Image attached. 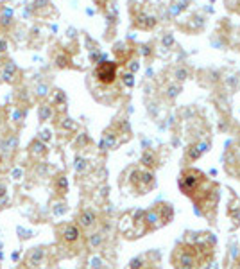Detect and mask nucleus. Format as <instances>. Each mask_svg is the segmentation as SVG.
<instances>
[{
  "label": "nucleus",
  "mask_w": 240,
  "mask_h": 269,
  "mask_svg": "<svg viewBox=\"0 0 240 269\" xmlns=\"http://www.w3.org/2000/svg\"><path fill=\"white\" fill-rule=\"evenodd\" d=\"M52 266V251L48 246H34L25 251L22 259L24 269H50Z\"/></svg>",
  "instance_id": "nucleus-1"
},
{
  "label": "nucleus",
  "mask_w": 240,
  "mask_h": 269,
  "mask_svg": "<svg viewBox=\"0 0 240 269\" xmlns=\"http://www.w3.org/2000/svg\"><path fill=\"white\" fill-rule=\"evenodd\" d=\"M22 70L11 56L0 57V85L18 86L22 85Z\"/></svg>",
  "instance_id": "nucleus-2"
},
{
  "label": "nucleus",
  "mask_w": 240,
  "mask_h": 269,
  "mask_svg": "<svg viewBox=\"0 0 240 269\" xmlns=\"http://www.w3.org/2000/svg\"><path fill=\"white\" fill-rule=\"evenodd\" d=\"M20 147V131L13 129L11 126L2 129L0 133V158L11 160Z\"/></svg>",
  "instance_id": "nucleus-3"
},
{
  "label": "nucleus",
  "mask_w": 240,
  "mask_h": 269,
  "mask_svg": "<svg viewBox=\"0 0 240 269\" xmlns=\"http://www.w3.org/2000/svg\"><path fill=\"white\" fill-rule=\"evenodd\" d=\"M56 239L63 246H76L83 239V230L77 226L76 222H61L56 226Z\"/></svg>",
  "instance_id": "nucleus-4"
},
{
  "label": "nucleus",
  "mask_w": 240,
  "mask_h": 269,
  "mask_svg": "<svg viewBox=\"0 0 240 269\" xmlns=\"http://www.w3.org/2000/svg\"><path fill=\"white\" fill-rule=\"evenodd\" d=\"M206 181L204 174H202L201 170H195V169H185L179 176V187L183 190L187 196L192 198L193 194L197 192L201 189V185Z\"/></svg>",
  "instance_id": "nucleus-5"
},
{
  "label": "nucleus",
  "mask_w": 240,
  "mask_h": 269,
  "mask_svg": "<svg viewBox=\"0 0 240 269\" xmlns=\"http://www.w3.org/2000/svg\"><path fill=\"white\" fill-rule=\"evenodd\" d=\"M176 269H197L199 257L193 246H179L174 253Z\"/></svg>",
  "instance_id": "nucleus-6"
},
{
  "label": "nucleus",
  "mask_w": 240,
  "mask_h": 269,
  "mask_svg": "<svg viewBox=\"0 0 240 269\" xmlns=\"http://www.w3.org/2000/svg\"><path fill=\"white\" fill-rule=\"evenodd\" d=\"M94 76L100 85L104 86L113 85L118 77V65L115 61H106V59H102V61H99L97 66H95Z\"/></svg>",
  "instance_id": "nucleus-7"
},
{
  "label": "nucleus",
  "mask_w": 240,
  "mask_h": 269,
  "mask_svg": "<svg viewBox=\"0 0 240 269\" xmlns=\"http://www.w3.org/2000/svg\"><path fill=\"white\" fill-rule=\"evenodd\" d=\"M131 183L137 187L138 194H145L147 190H151L152 187L156 185L154 172H152V170H149V169H145V170L135 169L131 172Z\"/></svg>",
  "instance_id": "nucleus-8"
},
{
  "label": "nucleus",
  "mask_w": 240,
  "mask_h": 269,
  "mask_svg": "<svg viewBox=\"0 0 240 269\" xmlns=\"http://www.w3.org/2000/svg\"><path fill=\"white\" fill-rule=\"evenodd\" d=\"M27 115H29V106L25 104H18L14 103L11 106L9 111H5V120L9 122V126L13 129H22L25 126V120H27Z\"/></svg>",
  "instance_id": "nucleus-9"
},
{
  "label": "nucleus",
  "mask_w": 240,
  "mask_h": 269,
  "mask_svg": "<svg viewBox=\"0 0 240 269\" xmlns=\"http://www.w3.org/2000/svg\"><path fill=\"white\" fill-rule=\"evenodd\" d=\"M16 24L14 9L7 2H0V34H9Z\"/></svg>",
  "instance_id": "nucleus-10"
},
{
  "label": "nucleus",
  "mask_w": 240,
  "mask_h": 269,
  "mask_svg": "<svg viewBox=\"0 0 240 269\" xmlns=\"http://www.w3.org/2000/svg\"><path fill=\"white\" fill-rule=\"evenodd\" d=\"M76 224L83 231H92L99 224V214L95 212L94 208H83L76 217Z\"/></svg>",
  "instance_id": "nucleus-11"
},
{
  "label": "nucleus",
  "mask_w": 240,
  "mask_h": 269,
  "mask_svg": "<svg viewBox=\"0 0 240 269\" xmlns=\"http://www.w3.org/2000/svg\"><path fill=\"white\" fill-rule=\"evenodd\" d=\"M47 156H48V144H45V142H42L36 137L29 142L27 158L33 161V163H38V161L47 160Z\"/></svg>",
  "instance_id": "nucleus-12"
},
{
  "label": "nucleus",
  "mask_w": 240,
  "mask_h": 269,
  "mask_svg": "<svg viewBox=\"0 0 240 269\" xmlns=\"http://www.w3.org/2000/svg\"><path fill=\"white\" fill-rule=\"evenodd\" d=\"M25 11L31 16H34V18H48V16H52V14L56 13L50 0H33L25 7Z\"/></svg>",
  "instance_id": "nucleus-13"
},
{
  "label": "nucleus",
  "mask_w": 240,
  "mask_h": 269,
  "mask_svg": "<svg viewBox=\"0 0 240 269\" xmlns=\"http://www.w3.org/2000/svg\"><path fill=\"white\" fill-rule=\"evenodd\" d=\"M118 144H120V131L117 129V126H109L102 131V137H100L99 147L102 151H113L117 149Z\"/></svg>",
  "instance_id": "nucleus-14"
},
{
  "label": "nucleus",
  "mask_w": 240,
  "mask_h": 269,
  "mask_svg": "<svg viewBox=\"0 0 240 269\" xmlns=\"http://www.w3.org/2000/svg\"><path fill=\"white\" fill-rule=\"evenodd\" d=\"M158 25V20H156L154 14H149L145 11H138L135 16H133V27L140 29V31H152V29Z\"/></svg>",
  "instance_id": "nucleus-15"
},
{
  "label": "nucleus",
  "mask_w": 240,
  "mask_h": 269,
  "mask_svg": "<svg viewBox=\"0 0 240 269\" xmlns=\"http://www.w3.org/2000/svg\"><path fill=\"white\" fill-rule=\"evenodd\" d=\"M52 94V85L50 81L47 79H40L34 83V86L31 88V95H33L34 101H38V103H43V101H48Z\"/></svg>",
  "instance_id": "nucleus-16"
},
{
  "label": "nucleus",
  "mask_w": 240,
  "mask_h": 269,
  "mask_svg": "<svg viewBox=\"0 0 240 269\" xmlns=\"http://www.w3.org/2000/svg\"><path fill=\"white\" fill-rule=\"evenodd\" d=\"M144 222H145V226L149 228V230H158V228H161L165 222H169V221H167V217H165L158 208H152V210H147V212L144 214Z\"/></svg>",
  "instance_id": "nucleus-17"
},
{
  "label": "nucleus",
  "mask_w": 240,
  "mask_h": 269,
  "mask_svg": "<svg viewBox=\"0 0 240 269\" xmlns=\"http://www.w3.org/2000/svg\"><path fill=\"white\" fill-rule=\"evenodd\" d=\"M52 190L57 198H65L68 190H70V183H68V178L63 172H57L54 178H52Z\"/></svg>",
  "instance_id": "nucleus-18"
},
{
  "label": "nucleus",
  "mask_w": 240,
  "mask_h": 269,
  "mask_svg": "<svg viewBox=\"0 0 240 269\" xmlns=\"http://www.w3.org/2000/svg\"><path fill=\"white\" fill-rule=\"evenodd\" d=\"M56 115H57L56 108H54L48 101H43V103L38 104V120H40V124L50 122V120H54V118H56Z\"/></svg>",
  "instance_id": "nucleus-19"
},
{
  "label": "nucleus",
  "mask_w": 240,
  "mask_h": 269,
  "mask_svg": "<svg viewBox=\"0 0 240 269\" xmlns=\"http://www.w3.org/2000/svg\"><path fill=\"white\" fill-rule=\"evenodd\" d=\"M52 63H54V66L56 68H59V70H66V68H72V57H70V54L66 51H63V49H59L57 52H54L52 54Z\"/></svg>",
  "instance_id": "nucleus-20"
},
{
  "label": "nucleus",
  "mask_w": 240,
  "mask_h": 269,
  "mask_svg": "<svg viewBox=\"0 0 240 269\" xmlns=\"http://www.w3.org/2000/svg\"><path fill=\"white\" fill-rule=\"evenodd\" d=\"M56 126L63 133H77V129H79V124L72 117H66V115H61V117L56 115Z\"/></svg>",
  "instance_id": "nucleus-21"
},
{
  "label": "nucleus",
  "mask_w": 240,
  "mask_h": 269,
  "mask_svg": "<svg viewBox=\"0 0 240 269\" xmlns=\"http://www.w3.org/2000/svg\"><path fill=\"white\" fill-rule=\"evenodd\" d=\"M104 241H106V237H104L102 231H88V239H86V244L90 246V250H100L104 246Z\"/></svg>",
  "instance_id": "nucleus-22"
},
{
  "label": "nucleus",
  "mask_w": 240,
  "mask_h": 269,
  "mask_svg": "<svg viewBox=\"0 0 240 269\" xmlns=\"http://www.w3.org/2000/svg\"><path fill=\"white\" fill-rule=\"evenodd\" d=\"M48 103L52 104V106H54V108H56V111L59 108H63L65 109V106H66V94L65 92H63L61 88H57V90H52V94H50V97H48Z\"/></svg>",
  "instance_id": "nucleus-23"
},
{
  "label": "nucleus",
  "mask_w": 240,
  "mask_h": 269,
  "mask_svg": "<svg viewBox=\"0 0 240 269\" xmlns=\"http://www.w3.org/2000/svg\"><path fill=\"white\" fill-rule=\"evenodd\" d=\"M189 4H190V0H174V2L169 5V14L172 18H176V16H179V14L189 7Z\"/></svg>",
  "instance_id": "nucleus-24"
},
{
  "label": "nucleus",
  "mask_w": 240,
  "mask_h": 269,
  "mask_svg": "<svg viewBox=\"0 0 240 269\" xmlns=\"http://www.w3.org/2000/svg\"><path fill=\"white\" fill-rule=\"evenodd\" d=\"M140 163H142L144 167H147L149 170H152L156 165H158V156H156L154 151H145L144 155H142Z\"/></svg>",
  "instance_id": "nucleus-25"
},
{
  "label": "nucleus",
  "mask_w": 240,
  "mask_h": 269,
  "mask_svg": "<svg viewBox=\"0 0 240 269\" xmlns=\"http://www.w3.org/2000/svg\"><path fill=\"white\" fill-rule=\"evenodd\" d=\"M88 169H90L88 158L77 155L76 160H74V170H76V174H86V170H88Z\"/></svg>",
  "instance_id": "nucleus-26"
},
{
  "label": "nucleus",
  "mask_w": 240,
  "mask_h": 269,
  "mask_svg": "<svg viewBox=\"0 0 240 269\" xmlns=\"http://www.w3.org/2000/svg\"><path fill=\"white\" fill-rule=\"evenodd\" d=\"M190 77V68L185 65H178L174 68V79L176 83H183V81H187Z\"/></svg>",
  "instance_id": "nucleus-27"
},
{
  "label": "nucleus",
  "mask_w": 240,
  "mask_h": 269,
  "mask_svg": "<svg viewBox=\"0 0 240 269\" xmlns=\"http://www.w3.org/2000/svg\"><path fill=\"white\" fill-rule=\"evenodd\" d=\"M9 207V190L5 181H0V210Z\"/></svg>",
  "instance_id": "nucleus-28"
},
{
  "label": "nucleus",
  "mask_w": 240,
  "mask_h": 269,
  "mask_svg": "<svg viewBox=\"0 0 240 269\" xmlns=\"http://www.w3.org/2000/svg\"><path fill=\"white\" fill-rule=\"evenodd\" d=\"M33 176L34 178H45V176H48V163H43V161L33 163Z\"/></svg>",
  "instance_id": "nucleus-29"
},
{
  "label": "nucleus",
  "mask_w": 240,
  "mask_h": 269,
  "mask_svg": "<svg viewBox=\"0 0 240 269\" xmlns=\"http://www.w3.org/2000/svg\"><path fill=\"white\" fill-rule=\"evenodd\" d=\"M179 94H181V85H179V83H170V85L167 86V90H165V97H167V99H176Z\"/></svg>",
  "instance_id": "nucleus-30"
},
{
  "label": "nucleus",
  "mask_w": 240,
  "mask_h": 269,
  "mask_svg": "<svg viewBox=\"0 0 240 269\" xmlns=\"http://www.w3.org/2000/svg\"><path fill=\"white\" fill-rule=\"evenodd\" d=\"M66 210H68V208H66V203H65V199H63V198H57L56 203L52 205V214H54V215H57V217H61Z\"/></svg>",
  "instance_id": "nucleus-31"
},
{
  "label": "nucleus",
  "mask_w": 240,
  "mask_h": 269,
  "mask_svg": "<svg viewBox=\"0 0 240 269\" xmlns=\"http://www.w3.org/2000/svg\"><path fill=\"white\" fill-rule=\"evenodd\" d=\"M9 56V36L0 34V57Z\"/></svg>",
  "instance_id": "nucleus-32"
},
{
  "label": "nucleus",
  "mask_w": 240,
  "mask_h": 269,
  "mask_svg": "<svg viewBox=\"0 0 240 269\" xmlns=\"http://www.w3.org/2000/svg\"><path fill=\"white\" fill-rule=\"evenodd\" d=\"M201 153H199V149H197V146L193 144V146H190L189 149H187V160L189 161H195V160H199L201 158Z\"/></svg>",
  "instance_id": "nucleus-33"
},
{
  "label": "nucleus",
  "mask_w": 240,
  "mask_h": 269,
  "mask_svg": "<svg viewBox=\"0 0 240 269\" xmlns=\"http://www.w3.org/2000/svg\"><path fill=\"white\" fill-rule=\"evenodd\" d=\"M120 81H122V85L126 86V88H133V86H135V74L124 72L122 76H120Z\"/></svg>",
  "instance_id": "nucleus-34"
},
{
  "label": "nucleus",
  "mask_w": 240,
  "mask_h": 269,
  "mask_svg": "<svg viewBox=\"0 0 240 269\" xmlns=\"http://www.w3.org/2000/svg\"><path fill=\"white\" fill-rule=\"evenodd\" d=\"M90 137H88V133H79V135H77V138H76V142H74V144H76V147L77 149H83V147L85 146H88L90 144Z\"/></svg>",
  "instance_id": "nucleus-35"
},
{
  "label": "nucleus",
  "mask_w": 240,
  "mask_h": 269,
  "mask_svg": "<svg viewBox=\"0 0 240 269\" xmlns=\"http://www.w3.org/2000/svg\"><path fill=\"white\" fill-rule=\"evenodd\" d=\"M174 43H176V40L170 33H165L163 36H161V45H163V49H172L174 47Z\"/></svg>",
  "instance_id": "nucleus-36"
},
{
  "label": "nucleus",
  "mask_w": 240,
  "mask_h": 269,
  "mask_svg": "<svg viewBox=\"0 0 240 269\" xmlns=\"http://www.w3.org/2000/svg\"><path fill=\"white\" fill-rule=\"evenodd\" d=\"M36 138H40L42 142H45V144H48V142L52 140V131L48 128H42L38 131V135H36Z\"/></svg>",
  "instance_id": "nucleus-37"
},
{
  "label": "nucleus",
  "mask_w": 240,
  "mask_h": 269,
  "mask_svg": "<svg viewBox=\"0 0 240 269\" xmlns=\"http://www.w3.org/2000/svg\"><path fill=\"white\" fill-rule=\"evenodd\" d=\"M144 266H145V260H144V257H137V259H133L131 262H129L127 269H142Z\"/></svg>",
  "instance_id": "nucleus-38"
},
{
  "label": "nucleus",
  "mask_w": 240,
  "mask_h": 269,
  "mask_svg": "<svg viewBox=\"0 0 240 269\" xmlns=\"http://www.w3.org/2000/svg\"><path fill=\"white\" fill-rule=\"evenodd\" d=\"M24 172H25L24 169H18V167H16V169L11 170V178H13L14 181H20V179L24 178Z\"/></svg>",
  "instance_id": "nucleus-39"
},
{
  "label": "nucleus",
  "mask_w": 240,
  "mask_h": 269,
  "mask_svg": "<svg viewBox=\"0 0 240 269\" xmlns=\"http://www.w3.org/2000/svg\"><path fill=\"white\" fill-rule=\"evenodd\" d=\"M127 66H129V70H127V72H131V74H135V72L138 70V66H140V65H138L137 59H131V61H129V65H127Z\"/></svg>",
  "instance_id": "nucleus-40"
},
{
  "label": "nucleus",
  "mask_w": 240,
  "mask_h": 269,
  "mask_svg": "<svg viewBox=\"0 0 240 269\" xmlns=\"http://www.w3.org/2000/svg\"><path fill=\"white\" fill-rule=\"evenodd\" d=\"M151 52H152L151 45H142V54H144V56H147V54H151Z\"/></svg>",
  "instance_id": "nucleus-41"
},
{
  "label": "nucleus",
  "mask_w": 240,
  "mask_h": 269,
  "mask_svg": "<svg viewBox=\"0 0 240 269\" xmlns=\"http://www.w3.org/2000/svg\"><path fill=\"white\" fill-rule=\"evenodd\" d=\"M4 120H5V111L0 108V129H2V126H4Z\"/></svg>",
  "instance_id": "nucleus-42"
},
{
  "label": "nucleus",
  "mask_w": 240,
  "mask_h": 269,
  "mask_svg": "<svg viewBox=\"0 0 240 269\" xmlns=\"http://www.w3.org/2000/svg\"><path fill=\"white\" fill-rule=\"evenodd\" d=\"M100 266H102V260H100V259H94V268L99 269Z\"/></svg>",
  "instance_id": "nucleus-43"
},
{
  "label": "nucleus",
  "mask_w": 240,
  "mask_h": 269,
  "mask_svg": "<svg viewBox=\"0 0 240 269\" xmlns=\"http://www.w3.org/2000/svg\"><path fill=\"white\" fill-rule=\"evenodd\" d=\"M226 2H228V5H231V2H235V4H237L239 0H226ZM235 4H233V5H235Z\"/></svg>",
  "instance_id": "nucleus-44"
},
{
  "label": "nucleus",
  "mask_w": 240,
  "mask_h": 269,
  "mask_svg": "<svg viewBox=\"0 0 240 269\" xmlns=\"http://www.w3.org/2000/svg\"><path fill=\"white\" fill-rule=\"evenodd\" d=\"M237 269H240V260H239V264H237Z\"/></svg>",
  "instance_id": "nucleus-45"
}]
</instances>
